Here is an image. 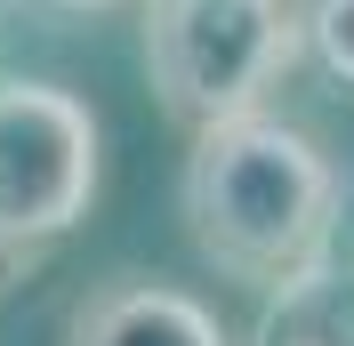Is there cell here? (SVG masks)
Returning a JSON list of instances; mask_svg holds the SVG:
<instances>
[{"label":"cell","mask_w":354,"mask_h":346,"mask_svg":"<svg viewBox=\"0 0 354 346\" xmlns=\"http://www.w3.org/2000/svg\"><path fill=\"white\" fill-rule=\"evenodd\" d=\"M41 8H113V0H41Z\"/></svg>","instance_id":"obj_6"},{"label":"cell","mask_w":354,"mask_h":346,"mask_svg":"<svg viewBox=\"0 0 354 346\" xmlns=\"http://www.w3.org/2000/svg\"><path fill=\"white\" fill-rule=\"evenodd\" d=\"M65 346H234L225 322L194 290H169V282H113L97 298L73 306Z\"/></svg>","instance_id":"obj_4"},{"label":"cell","mask_w":354,"mask_h":346,"mask_svg":"<svg viewBox=\"0 0 354 346\" xmlns=\"http://www.w3.org/2000/svg\"><path fill=\"white\" fill-rule=\"evenodd\" d=\"M298 8V41L314 48V65L354 81V0H290Z\"/></svg>","instance_id":"obj_5"},{"label":"cell","mask_w":354,"mask_h":346,"mask_svg":"<svg viewBox=\"0 0 354 346\" xmlns=\"http://www.w3.org/2000/svg\"><path fill=\"white\" fill-rule=\"evenodd\" d=\"M185 234L218 274L250 290H298L338 234V170L306 129L274 113L209 121L185 153Z\"/></svg>","instance_id":"obj_1"},{"label":"cell","mask_w":354,"mask_h":346,"mask_svg":"<svg viewBox=\"0 0 354 346\" xmlns=\"http://www.w3.org/2000/svg\"><path fill=\"white\" fill-rule=\"evenodd\" d=\"M298 57L290 0H145V81L185 121H242Z\"/></svg>","instance_id":"obj_2"},{"label":"cell","mask_w":354,"mask_h":346,"mask_svg":"<svg viewBox=\"0 0 354 346\" xmlns=\"http://www.w3.org/2000/svg\"><path fill=\"white\" fill-rule=\"evenodd\" d=\"M97 201V113L57 81H0V250L73 234Z\"/></svg>","instance_id":"obj_3"},{"label":"cell","mask_w":354,"mask_h":346,"mask_svg":"<svg viewBox=\"0 0 354 346\" xmlns=\"http://www.w3.org/2000/svg\"><path fill=\"white\" fill-rule=\"evenodd\" d=\"M306 346H354V330H330V338H306Z\"/></svg>","instance_id":"obj_7"}]
</instances>
